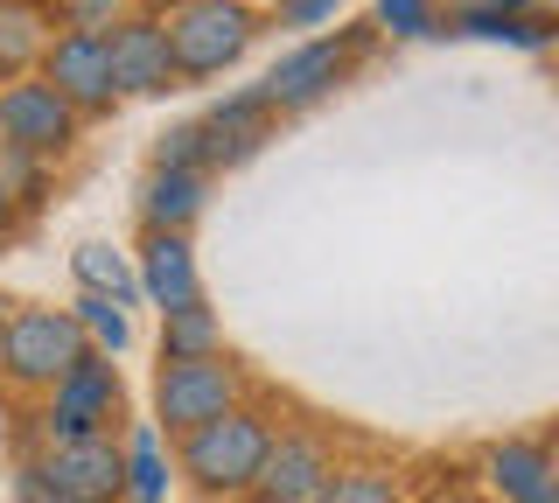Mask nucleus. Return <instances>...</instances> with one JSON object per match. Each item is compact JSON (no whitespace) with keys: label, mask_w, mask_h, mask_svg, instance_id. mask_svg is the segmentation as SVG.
<instances>
[{"label":"nucleus","mask_w":559,"mask_h":503,"mask_svg":"<svg viewBox=\"0 0 559 503\" xmlns=\"http://www.w3.org/2000/svg\"><path fill=\"white\" fill-rule=\"evenodd\" d=\"M162 36H168L175 77H217L252 43V8L245 0H175Z\"/></svg>","instance_id":"f257e3e1"},{"label":"nucleus","mask_w":559,"mask_h":503,"mask_svg":"<svg viewBox=\"0 0 559 503\" xmlns=\"http://www.w3.org/2000/svg\"><path fill=\"white\" fill-rule=\"evenodd\" d=\"M266 441L273 433L252 420V412H217V420H203V427H189V441H182V468H189V482L210 496H238V490H252V476H259V462H266Z\"/></svg>","instance_id":"f03ea898"},{"label":"nucleus","mask_w":559,"mask_h":503,"mask_svg":"<svg viewBox=\"0 0 559 503\" xmlns=\"http://www.w3.org/2000/svg\"><path fill=\"white\" fill-rule=\"evenodd\" d=\"M84 350H92V343H84V322L57 315V308H22V315L0 322V371H8L14 385H57Z\"/></svg>","instance_id":"7ed1b4c3"},{"label":"nucleus","mask_w":559,"mask_h":503,"mask_svg":"<svg viewBox=\"0 0 559 503\" xmlns=\"http://www.w3.org/2000/svg\"><path fill=\"white\" fill-rule=\"evenodd\" d=\"M231 406H238V371L217 350L210 357H168L162 378H154V412H162L168 433H189V427L217 420Z\"/></svg>","instance_id":"20e7f679"},{"label":"nucleus","mask_w":559,"mask_h":503,"mask_svg":"<svg viewBox=\"0 0 559 503\" xmlns=\"http://www.w3.org/2000/svg\"><path fill=\"white\" fill-rule=\"evenodd\" d=\"M43 84L63 98L70 112H105L112 106V49H105V28H63V36L43 43Z\"/></svg>","instance_id":"39448f33"},{"label":"nucleus","mask_w":559,"mask_h":503,"mask_svg":"<svg viewBox=\"0 0 559 503\" xmlns=\"http://www.w3.org/2000/svg\"><path fill=\"white\" fill-rule=\"evenodd\" d=\"M70 141H78V112H70L43 77L0 84V147L8 154H63Z\"/></svg>","instance_id":"423d86ee"},{"label":"nucleus","mask_w":559,"mask_h":503,"mask_svg":"<svg viewBox=\"0 0 559 503\" xmlns=\"http://www.w3.org/2000/svg\"><path fill=\"white\" fill-rule=\"evenodd\" d=\"M119 482H127V455H119L105 433L57 441V455L43 462V496L49 503H105Z\"/></svg>","instance_id":"0eeeda50"},{"label":"nucleus","mask_w":559,"mask_h":503,"mask_svg":"<svg viewBox=\"0 0 559 503\" xmlns=\"http://www.w3.org/2000/svg\"><path fill=\"white\" fill-rule=\"evenodd\" d=\"M57 398H49V433L57 441H84V433H105V420L119 412V378H112V363L84 350L70 371L49 385Z\"/></svg>","instance_id":"6e6552de"},{"label":"nucleus","mask_w":559,"mask_h":503,"mask_svg":"<svg viewBox=\"0 0 559 503\" xmlns=\"http://www.w3.org/2000/svg\"><path fill=\"white\" fill-rule=\"evenodd\" d=\"M105 49H112V92L119 98H162V92H175V57H168L162 22L127 14V22L105 28Z\"/></svg>","instance_id":"1a4fd4ad"},{"label":"nucleus","mask_w":559,"mask_h":503,"mask_svg":"<svg viewBox=\"0 0 559 503\" xmlns=\"http://www.w3.org/2000/svg\"><path fill=\"white\" fill-rule=\"evenodd\" d=\"M343 71H349V43L314 36V43L287 49V57L273 63L266 84H259V98H266V106H280V112H301V106H314L322 92H336Z\"/></svg>","instance_id":"9d476101"},{"label":"nucleus","mask_w":559,"mask_h":503,"mask_svg":"<svg viewBox=\"0 0 559 503\" xmlns=\"http://www.w3.org/2000/svg\"><path fill=\"white\" fill-rule=\"evenodd\" d=\"M329 476H336V468H329L322 441L287 433V441H266V462H259V476H252V496L259 503H322Z\"/></svg>","instance_id":"9b49d317"},{"label":"nucleus","mask_w":559,"mask_h":503,"mask_svg":"<svg viewBox=\"0 0 559 503\" xmlns=\"http://www.w3.org/2000/svg\"><path fill=\"white\" fill-rule=\"evenodd\" d=\"M489 490L503 503H559V482H552V455L538 441H503L489 447Z\"/></svg>","instance_id":"f8f14e48"},{"label":"nucleus","mask_w":559,"mask_h":503,"mask_svg":"<svg viewBox=\"0 0 559 503\" xmlns=\"http://www.w3.org/2000/svg\"><path fill=\"white\" fill-rule=\"evenodd\" d=\"M140 287L162 301V315L168 308H189L197 301V252H189V238L182 231H154L147 238V252H140Z\"/></svg>","instance_id":"ddd939ff"},{"label":"nucleus","mask_w":559,"mask_h":503,"mask_svg":"<svg viewBox=\"0 0 559 503\" xmlns=\"http://www.w3.org/2000/svg\"><path fill=\"white\" fill-rule=\"evenodd\" d=\"M266 141V98H238V106H217L210 119H197V147L203 161H238Z\"/></svg>","instance_id":"4468645a"},{"label":"nucleus","mask_w":559,"mask_h":503,"mask_svg":"<svg viewBox=\"0 0 559 503\" xmlns=\"http://www.w3.org/2000/svg\"><path fill=\"white\" fill-rule=\"evenodd\" d=\"M49 28L35 14V0H0V77H22L35 57H43Z\"/></svg>","instance_id":"2eb2a0df"},{"label":"nucleus","mask_w":559,"mask_h":503,"mask_svg":"<svg viewBox=\"0 0 559 503\" xmlns=\"http://www.w3.org/2000/svg\"><path fill=\"white\" fill-rule=\"evenodd\" d=\"M197 211H203V176L197 168H162V176L147 182V224L154 231H182Z\"/></svg>","instance_id":"dca6fc26"},{"label":"nucleus","mask_w":559,"mask_h":503,"mask_svg":"<svg viewBox=\"0 0 559 503\" xmlns=\"http://www.w3.org/2000/svg\"><path fill=\"white\" fill-rule=\"evenodd\" d=\"M454 28H462V36L524 43V49H538V43H546V28H538V22H524V14H511V8H462V14H454Z\"/></svg>","instance_id":"f3484780"},{"label":"nucleus","mask_w":559,"mask_h":503,"mask_svg":"<svg viewBox=\"0 0 559 503\" xmlns=\"http://www.w3.org/2000/svg\"><path fill=\"white\" fill-rule=\"evenodd\" d=\"M162 322H168V328H162V336H168V357H210V350H217V322H210L203 301L168 308Z\"/></svg>","instance_id":"a211bd4d"},{"label":"nucleus","mask_w":559,"mask_h":503,"mask_svg":"<svg viewBox=\"0 0 559 503\" xmlns=\"http://www.w3.org/2000/svg\"><path fill=\"white\" fill-rule=\"evenodd\" d=\"M78 280L92 287V294H112V301H127V294H133L127 259H119L112 245H84V252H78Z\"/></svg>","instance_id":"6ab92c4d"},{"label":"nucleus","mask_w":559,"mask_h":503,"mask_svg":"<svg viewBox=\"0 0 559 503\" xmlns=\"http://www.w3.org/2000/svg\"><path fill=\"white\" fill-rule=\"evenodd\" d=\"M127 482H133V496H140V503H162L168 468H162V447H154V433H140V441L127 447Z\"/></svg>","instance_id":"aec40b11"},{"label":"nucleus","mask_w":559,"mask_h":503,"mask_svg":"<svg viewBox=\"0 0 559 503\" xmlns=\"http://www.w3.org/2000/svg\"><path fill=\"white\" fill-rule=\"evenodd\" d=\"M78 322L92 328V336L105 343V350H127V336H133V328H127V315H119V301H112V294H92Z\"/></svg>","instance_id":"412c9836"},{"label":"nucleus","mask_w":559,"mask_h":503,"mask_svg":"<svg viewBox=\"0 0 559 503\" xmlns=\"http://www.w3.org/2000/svg\"><path fill=\"white\" fill-rule=\"evenodd\" d=\"M322 503H399V490L384 476H329V490H322Z\"/></svg>","instance_id":"4be33fe9"},{"label":"nucleus","mask_w":559,"mask_h":503,"mask_svg":"<svg viewBox=\"0 0 559 503\" xmlns=\"http://www.w3.org/2000/svg\"><path fill=\"white\" fill-rule=\"evenodd\" d=\"M378 22L392 36H433V0H378Z\"/></svg>","instance_id":"5701e85b"},{"label":"nucleus","mask_w":559,"mask_h":503,"mask_svg":"<svg viewBox=\"0 0 559 503\" xmlns=\"http://www.w3.org/2000/svg\"><path fill=\"white\" fill-rule=\"evenodd\" d=\"M336 14V0H280V28H314Z\"/></svg>","instance_id":"b1692460"},{"label":"nucleus","mask_w":559,"mask_h":503,"mask_svg":"<svg viewBox=\"0 0 559 503\" xmlns=\"http://www.w3.org/2000/svg\"><path fill=\"white\" fill-rule=\"evenodd\" d=\"M8 224H14V189L0 182V238H8Z\"/></svg>","instance_id":"393cba45"},{"label":"nucleus","mask_w":559,"mask_h":503,"mask_svg":"<svg viewBox=\"0 0 559 503\" xmlns=\"http://www.w3.org/2000/svg\"><path fill=\"white\" fill-rule=\"evenodd\" d=\"M483 8H511V14H524V0H483Z\"/></svg>","instance_id":"a878e982"},{"label":"nucleus","mask_w":559,"mask_h":503,"mask_svg":"<svg viewBox=\"0 0 559 503\" xmlns=\"http://www.w3.org/2000/svg\"><path fill=\"white\" fill-rule=\"evenodd\" d=\"M8 315H14V301H0V322H8Z\"/></svg>","instance_id":"bb28decb"},{"label":"nucleus","mask_w":559,"mask_h":503,"mask_svg":"<svg viewBox=\"0 0 559 503\" xmlns=\"http://www.w3.org/2000/svg\"><path fill=\"white\" fill-rule=\"evenodd\" d=\"M168 8H175V0H168Z\"/></svg>","instance_id":"cd10ccee"}]
</instances>
